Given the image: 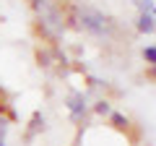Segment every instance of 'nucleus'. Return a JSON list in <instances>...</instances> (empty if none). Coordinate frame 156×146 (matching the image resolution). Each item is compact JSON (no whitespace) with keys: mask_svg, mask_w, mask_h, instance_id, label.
Listing matches in <instances>:
<instances>
[{"mask_svg":"<svg viewBox=\"0 0 156 146\" xmlns=\"http://www.w3.org/2000/svg\"><path fill=\"white\" fill-rule=\"evenodd\" d=\"M135 5L140 8V13H151V16H156V3H154V0H135Z\"/></svg>","mask_w":156,"mask_h":146,"instance_id":"4","label":"nucleus"},{"mask_svg":"<svg viewBox=\"0 0 156 146\" xmlns=\"http://www.w3.org/2000/svg\"><path fill=\"white\" fill-rule=\"evenodd\" d=\"M143 57L151 63V65H156V47H146V50H143Z\"/></svg>","mask_w":156,"mask_h":146,"instance_id":"7","label":"nucleus"},{"mask_svg":"<svg viewBox=\"0 0 156 146\" xmlns=\"http://www.w3.org/2000/svg\"><path fill=\"white\" fill-rule=\"evenodd\" d=\"M138 31L154 34L156 31V16H151V13H140V16H138Z\"/></svg>","mask_w":156,"mask_h":146,"instance_id":"3","label":"nucleus"},{"mask_svg":"<svg viewBox=\"0 0 156 146\" xmlns=\"http://www.w3.org/2000/svg\"><path fill=\"white\" fill-rule=\"evenodd\" d=\"M109 120H112V125H115V128H125V125H128V118H125V115H120V112H109Z\"/></svg>","mask_w":156,"mask_h":146,"instance_id":"5","label":"nucleus"},{"mask_svg":"<svg viewBox=\"0 0 156 146\" xmlns=\"http://www.w3.org/2000/svg\"><path fill=\"white\" fill-rule=\"evenodd\" d=\"M96 112H99V115H109L112 110H109V104H107V102H99V104H96Z\"/></svg>","mask_w":156,"mask_h":146,"instance_id":"8","label":"nucleus"},{"mask_svg":"<svg viewBox=\"0 0 156 146\" xmlns=\"http://www.w3.org/2000/svg\"><path fill=\"white\" fill-rule=\"evenodd\" d=\"M81 26L96 37H107L109 34V18L96 8H81Z\"/></svg>","mask_w":156,"mask_h":146,"instance_id":"1","label":"nucleus"},{"mask_svg":"<svg viewBox=\"0 0 156 146\" xmlns=\"http://www.w3.org/2000/svg\"><path fill=\"white\" fill-rule=\"evenodd\" d=\"M151 76H154V78H156V65H154V68H151Z\"/></svg>","mask_w":156,"mask_h":146,"instance_id":"9","label":"nucleus"},{"mask_svg":"<svg viewBox=\"0 0 156 146\" xmlns=\"http://www.w3.org/2000/svg\"><path fill=\"white\" fill-rule=\"evenodd\" d=\"M5 136H8V120L0 118V146H5Z\"/></svg>","mask_w":156,"mask_h":146,"instance_id":"6","label":"nucleus"},{"mask_svg":"<svg viewBox=\"0 0 156 146\" xmlns=\"http://www.w3.org/2000/svg\"><path fill=\"white\" fill-rule=\"evenodd\" d=\"M68 110H70V118L73 120H81L86 112V97L83 94H70L68 99Z\"/></svg>","mask_w":156,"mask_h":146,"instance_id":"2","label":"nucleus"}]
</instances>
